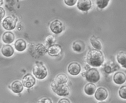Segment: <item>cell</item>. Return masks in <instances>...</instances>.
I'll return each mask as SVG.
<instances>
[{"label":"cell","mask_w":126,"mask_h":103,"mask_svg":"<svg viewBox=\"0 0 126 103\" xmlns=\"http://www.w3.org/2000/svg\"><path fill=\"white\" fill-rule=\"evenodd\" d=\"M104 61L103 53L98 50L92 49L89 52L86 57V62L94 67L101 66Z\"/></svg>","instance_id":"obj_1"},{"label":"cell","mask_w":126,"mask_h":103,"mask_svg":"<svg viewBox=\"0 0 126 103\" xmlns=\"http://www.w3.org/2000/svg\"><path fill=\"white\" fill-rule=\"evenodd\" d=\"M51 88L55 93L60 96L65 97L69 93V88L65 84H60L55 81L51 84Z\"/></svg>","instance_id":"obj_2"},{"label":"cell","mask_w":126,"mask_h":103,"mask_svg":"<svg viewBox=\"0 0 126 103\" xmlns=\"http://www.w3.org/2000/svg\"><path fill=\"white\" fill-rule=\"evenodd\" d=\"M85 75L86 80L91 83H96L100 79L99 72L95 68H91L89 70Z\"/></svg>","instance_id":"obj_3"},{"label":"cell","mask_w":126,"mask_h":103,"mask_svg":"<svg viewBox=\"0 0 126 103\" xmlns=\"http://www.w3.org/2000/svg\"><path fill=\"white\" fill-rule=\"evenodd\" d=\"M33 72L36 78L40 80L43 79L47 74L46 68L42 64H37L35 66Z\"/></svg>","instance_id":"obj_4"},{"label":"cell","mask_w":126,"mask_h":103,"mask_svg":"<svg viewBox=\"0 0 126 103\" xmlns=\"http://www.w3.org/2000/svg\"><path fill=\"white\" fill-rule=\"evenodd\" d=\"M17 19L15 17L9 16L4 19L2 23L3 27L7 30H11L15 28Z\"/></svg>","instance_id":"obj_5"},{"label":"cell","mask_w":126,"mask_h":103,"mask_svg":"<svg viewBox=\"0 0 126 103\" xmlns=\"http://www.w3.org/2000/svg\"><path fill=\"white\" fill-rule=\"evenodd\" d=\"M50 28L51 31L53 33L59 34L63 31V25L61 21L56 20L51 23Z\"/></svg>","instance_id":"obj_6"},{"label":"cell","mask_w":126,"mask_h":103,"mask_svg":"<svg viewBox=\"0 0 126 103\" xmlns=\"http://www.w3.org/2000/svg\"><path fill=\"white\" fill-rule=\"evenodd\" d=\"M77 6L79 10L86 12L92 6V2L90 0H79Z\"/></svg>","instance_id":"obj_7"},{"label":"cell","mask_w":126,"mask_h":103,"mask_svg":"<svg viewBox=\"0 0 126 103\" xmlns=\"http://www.w3.org/2000/svg\"><path fill=\"white\" fill-rule=\"evenodd\" d=\"M22 83L24 86L27 88H31L35 83V79L31 74H27L23 77Z\"/></svg>","instance_id":"obj_8"},{"label":"cell","mask_w":126,"mask_h":103,"mask_svg":"<svg viewBox=\"0 0 126 103\" xmlns=\"http://www.w3.org/2000/svg\"><path fill=\"white\" fill-rule=\"evenodd\" d=\"M108 93L107 91L103 88H99L97 89L95 97L97 100L99 101H103L107 98Z\"/></svg>","instance_id":"obj_9"},{"label":"cell","mask_w":126,"mask_h":103,"mask_svg":"<svg viewBox=\"0 0 126 103\" xmlns=\"http://www.w3.org/2000/svg\"><path fill=\"white\" fill-rule=\"evenodd\" d=\"M62 48L60 45L53 44L49 46L47 50L48 54L51 56H57L60 54Z\"/></svg>","instance_id":"obj_10"},{"label":"cell","mask_w":126,"mask_h":103,"mask_svg":"<svg viewBox=\"0 0 126 103\" xmlns=\"http://www.w3.org/2000/svg\"><path fill=\"white\" fill-rule=\"evenodd\" d=\"M81 67L80 65L76 63H72L68 67V72L72 75H77L80 73Z\"/></svg>","instance_id":"obj_11"},{"label":"cell","mask_w":126,"mask_h":103,"mask_svg":"<svg viewBox=\"0 0 126 103\" xmlns=\"http://www.w3.org/2000/svg\"><path fill=\"white\" fill-rule=\"evenodd\" d=\"M113 80L114 82L117 84H123L126 81V75L123 72H118L114 76Z\"/></svg>","instance_id":"obj_12"},{"label":"cell","mask_w":126,"mask_h":103,"mask_svg":"<svg viewBox=\"0 0 126 103\" xmlns=\"http://www.w3.org/2000/svg\"><path fill=\"white\" fill-rule=\"evenodd\" d=\"M15 39L14 34L11 32H6L4 33L2 36V40L5 43L10 44L13 42Z\"/></svg>","instance_id":"obj_13"},{"label":"cell","mask_w":126,"mask_h":103,"mask_svg":"<svg viewBox=\"0 0 126 103\" xmlns=\"http://www.w3.org/2000/svg\"><path fill=\"white\" fill-rule=\"evenodd\" d=\"M1 52L5 57H11L14 53V49L10 45H5L2 47Z\"/></svg>","instance_id":"obj_14"},{"label":"cell","mask_w":126,"mask_h":103,"mask_svg":"<svg viewBox=\"0 0 126 103\" xmlns=\"http://www.w3.org/2000/svg\"><path fill=\"white\" fill-rule=\"evenodd\" d=\"M14 45L16 50L19 52H23L25 50L27 47L26 42L23 39L17 40L15 42Z\"/></svg>","instance_id":"obj_15"},{"label":"cell","mask_w":126,"mask_h":103,"mask_svg":"<svg viewBox=\"0 0 126 103\" xmlns=\"http://www.w3.org/2000/svg\"><path fill=\"white\" fill-rule=\"evenodd\" d=\"M11 88L13 92L16 93H21L23 90V85L21 83V82L18 81L13 82Z\"/></svg>","instance_id":"obj_16"},{"label":"cell","mask_w":126,"mask_h":103,"mask_svg":"<svg viewBox=\"0 0 126 103\" xmlns=\"http://www.w3.org/2000/svg\"><path fill=\"white\" fill-rule=\"evenodd\" d=\"M96 89V86L93 83H89L84 88V91L86 94L92 96L95 93Z\"/></svg>","instance_id":"obj_17"},{"label":"cell","mask_w":126,"mask_h":103,"mask_svg":"<svg viewBox=\"0 0 126 103\" xmlns=\"http://www.w3.org/2000/svg\"><path fill=\"white\" fill-rule=\"evenodd\" d=\"M117 59L118 63L123 67L126 68V53L124 52L119 53L117 56Z\"/></svg>","instance_id":"obj_18"},{"label":"cell","mask_w":126,"mask_h":103,"mask_svg":"<svg viewBox=\"0 0 126 103\" xmlns=\"http://www.w3.org/2000/svg\"><path fill=\"white\" fill-rule=\"evenodd\" d=\"M72 48L74 50L77 52H81L84 50L85 45L84 43L81 41H76L73 43Z\"/></svg>","instance_id":"obj_19"},{"label":"cell","mask_w":126,"mask_h":103,"mask_svg":"<svg viewBox=\"0 0 126 103\" xmlns=\"http://www.w3.org/2000/svg\"><path fill=\"white\" fill-rule=\"evenodd\" d=\"M56 81L60 84H66L68 81V78L64 74H59L56 78Z\"/></svg>","instance_id":"obj_20"},{"label":"cell","mask_w":126,"mask_h":103,"mask_svg":"<svg viewBox=\"0 0 126 103\" xmlns=\"http://www.w3.org/2000/svg\"><path fill=\"white\" fill-rule=\"evenodd\" d=\"M90 42L93 46L97 50H100L102 48V45L101 42L94 37H92L90 39Z\"/></svg>","instance_id":"obj_21"},{"label":"cell","mask_w":126,"mask_h":103,"mask_svg":"<svg viewBox=\"0 0 126 103\" xmlns=\"http://www.w3.org/2000/svg\"><path fill=\"white\" fill-rule=\"evenodd\" d=\"M56 38L54 35L50 34L47 36L45 40V44L47 46H50L54 44L56 42Z\"/></svg>","instance_id":"obj_22"},{"label":"cell","mask_w":126,"mask_h":103,"mask_svg":"<svg viewBox=\"0 0 126 103\" xmlns=\"http://www.w3.org/2000/svg\"><path fill=\"white\" fill-rule=\"evenodd\" d=\"M109 0H96V4L100 9H104L108 5Z\"/></svg>","instance_id":"obj_23"},{"label":"cell","mask_w":126,"mask_h":103,"mask_svg":"<svg viewBox=\"0 0 126 103\" xmlns=\"http://www.w3.org/2000/svg\"><path fill=\"white\" fill-rule=\"evenodd\" d=\"M120 97L123 99H126V86H122L119 90Z\"/></svg>","instance_id":"obj_24"},{"label":"cell","mask_w":126,"mask_h":103,"mask_svg":"<svg viewBox=\"0 0 126 103\" xmlns=\"http://www.w3.org/2000/svg\"><path fill=\"white\" fill-rule=\"evenodd\" d=\"M66 4L69 6H72L75 5L77 0H64Z\"/></svg>","instance_id":"obj_25"},{"label":"cell","mask_w":126,"mask_h":103,"mask_svg":"<svg viewBox=\"0 0 126 103\" xmlns=\"http://www.w3.org/2000/svg\"><path fill=\"white\" fill-rule=\"evenodd\" d=\"M5 14V12L4 9L2 7H0V23L1 22L3 18L4 17Z\"/></svg>","instance_id":"obj_26"},{"label":"cell","mask_w":126,"mask_h":103,"mask_svg":"<svg viewBox=\"0 0 126 103\" xmlns=\"http://www.w3.org/2000/svg\"><path fill=\"white\" fill-rule=\"evenodd\" d=\"M59 103H70V101L67 99H61L60 101H59Z\"/></svg>","instance_id":"obj_27"},{"label":"cell","mask_w":126,"mask_h":103,"mask_svg":"<svg viewBox=\"0 0 126 103\" xmlns=\"http://www.w3.org/2000/svg\"><path fill=\"white\" fill-rule=\"evenodd\" d=\"M3 4V0H0V6Z\"/></svg>","instance_id":"obj_28"}]
</instances>
